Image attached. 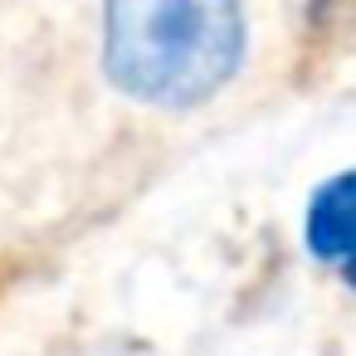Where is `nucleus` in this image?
I'll return each mask as SVG.
<instances>
[{
  "label": "nucleus",
  "mask_w": 356,
  "mask_h": 356,
  "mask_svg": "<svg viewBox=\"0 0 356 356\" xmlns=\"http://www.w3.org/2000/svg\"><path fill=\"white\" fill-rule=\"evenodd\" d=\"M249 0H108L103 83L152 118L210 108L249 64Z\"/></svg>",
  "instance_id": "nucleus-1"
},
{
  "label": "nucleus",
  "mask_w": 356,
  "mask_h": 356,
  "mask_svg": "<svg viewBox=\"0 0 356 356\" xmlns=\"http://www.w3.org/2000/svg\"><path fill=\"white\" fill-rule=\"evenodd\" d=\"M302 244L317 268L356 293V166L312 186L302 205Z\"/></svg>",
  "instance_id": "nucleus-2"
}]
</instances>
